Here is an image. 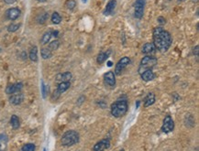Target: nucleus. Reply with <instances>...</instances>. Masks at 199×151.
Returning a JSON list of instances; mask_svg holds the SVG:
<instances>
[{"label":"nucleus","mask_w":199,"mask_h":151,"mask_svg":"<svg viewBox=\"0 0 199 151\" xmlns=\"http://www.w3.org/2000/svg\"><path fill=\"white\" fill-rule=\"evenodd\" d=\"M173 42L171 34L162 27H157L153 29V44L157 50L165 52L169 50Z\"/></svg>","instance_id":"nucleus-1"},{"label":"nucleus","mask_w":199,"mask_h":151,"mask_svg":"<svg viewBox=\"0 0 199 151\" xmlns=\"http://www.w3.org/2000/svg\"><path fill=\"white\" fill-rule=\"evenodd\" d=\"M128 111V102L126 99L117 101L111 105V115L115 117H121L126 115Z\"/></svg>","instance_id":"nucleus-2"},{"label":"nucleus","mask_w":199,"mask_h":151,"mask_svg":"<svg viewBox=\"0 0 199 151\" xmlns=\"http://www.w3.org/2000/svg\"><path fill=\"white\" fill-rule=\"evenodd\" d=\"M79 139H80L79 134L75 130H70V131H67L63 136V138L61 139V143L63 146L71 147V146H74L76 143H78Z\"/></svg>","instance_id":"nucleus-3"},{"label":"nucleus","mask_w":199,"mask_h":151,"mask_svg":"<svg viewBox=\"0 0 199 151\" xmlns=\"http://www.w3.org/2000/svg\"><path fill=\"white\" fill-rule=\"evenodd\" d=\"M157 62H158V60L153 56H145L140 62V66L139 69L140 74H142L144 71H146L148 69H151L153 66H155Z\"/></svg>","instance_id":"nucleus-4"},{"label":"nucleus","mask_w":199,"mask_h":151,"mask_svg":"<svg viewBox=\"0 0 199 151\" xmlns=\"http://www.w3.org/2000/svg\"><path fill=\"white\" fill-rule=\"evenodd\" d=\"M145 4H146V1H145V0H136V2H135V4H134V6H135L134 16H135V17L140 19V18L143 17Z\"/></svg>","instance_id":"nucleus-5"},{"label":"nucleus","mask_w":199,"mask_h":151,"mask_svg":"<svg viewBox=\"0 0 199 151\" xmlns=\"http://www.w3.org/2000/svg\"><path fill=\"white\" fill-rule=\"evenodd\" d=\"M130 60L128 57H123L121 58L118 62L116 65V69H115V74L116 75H120L122 74V72L124 71V69L129 64Z\"/></svg>","instance_id":"nucleus-6"},{"label":"nucleus","mask_w":199,"mask_h":151,"mask_svg":"<svg viewBox=\"0 0 199 151\" xmlns=\"http://www.w3.org/2000/svg\"><path fill=\"white\" fill-rule=\"evenodd\" d=\"M174 128V122L170 115H167L163 120V124L162 126V131L164 133H169L172 132Z\"/></svg>","instance_id":"nucleus-7"},{"label":"nucleus","mask_w":199,"mask_h":151,"mask_svg":"<svg viewBox=\"0 0 199 151\" xmlns=\"http://www.w3.org/2000/svg\"><path fill=\"white\" fill-rule=\"evenodd\" d=\"M23 88V84L21 82H17V83H13V84H9L6 89V92L7 94H12L15 92H18L22 90Z\"/></svg>","instance_id":"nucleus-8"},{"label":"nucleus","mask_w":199,"mask_h":151,"mask_svg":"<svg viewBox=\"0 0 199 151\" xmlns=\"http://www.w3.org/2000/svg\"><path fill=\"white\" fill-rule=\"evenodd\" d=\"M20 16V10L18 8H16V7H12V8H9L8 10H6V17L10 19V20H15L17 19L18 17Z\"/></svg>","instance_id":"nucleus-9"},{"label":"nucleus","mask_w":199,"mask_h":151,"mask_svg":"<svg viewBox=\"0 0 199 151\" xmlns=\"http://www.w3.org/2000/svg\"><path fill=\"white\" fill-rule=\"evenodd\" d=\"M23 99H24V95L20 92H18L12 93V95L9 98V102L14 105H17L22 103Z\"/></svg>","instance_id":"nucleus-10"},{"label":"nucleus","mask_w":199,"mask_h":151,"mask_svg":"<svg viewBox=\"0 0 199 151\" xmlns=\"http://www.w3.org/2000/svg\"><path fill=\"white\" fill-rule=\"evenodd\" d=\"M110 147V141L109 139H103L99 141L98 143H97L94 147V150L95 151H102V150H105L107 149H109Z\"/></svg>","instance_id":"nucleus-11"},{"label":"nucleus","mask_w":199,"mask_h":151,"mask_svg":"<svg viewBox=\"0 0 199 151\" xmlns=\"http://www.w3.org/2000/svg\"><path fill=\"white\" fill-rule=\"evenodd\" d=\"M104 80H105V82L111 86V87H114L115 84H116V78H115V74L113 72H107L106 74H105L104 75Z\"/></svg>","instance_id":"nucleus-12"},{"label":"nucleus","mask_w":199,"mask_h":151,"mask_svg":"<svg viewBox=\"0 0 199 151\" xmlns=\"http://www.w3.org/2000/svg\"><path fill=\"white\" fill-rule=\"evenodd\" d=\"M116 6H117V1H116V0H110V1L107 3L105 8V10H104V15H105V16H109V15H111V14L114 12V10H115Z\"/></svg>","instance_id":"nucleus-13"},{"label":"nucleus","mask_w":199,"mask_h":151,"mask_svg":"<svg viewBox=\"0 0 199 151\" xmlns=\"http://www.w3.org/2000/svg\"><path fill=\"white\" fill-rule=\"evenodd\" d=\"M141 75V79L145 81H152L154 78H155V74L151 70V69H148L146 71H144L142 74H140Z\"/></svg>","instance_id":"nucleus-14"},{"label":"nucleus","mask_w":199,"mask_h":151,"mask_svg":"<svg viewBox=\"0 0 199 151\" xmlns=\"http://www.w3.org/2000/svg\"><path fill=\"white\" fill-rule=\"evenodd\" d=\"M72 79V74L71 73H64V74H58L56 76V81H59V82H62V81H69L70 80Z\"/></svg>","instance_id":"nucleus-15"},{"label":"nucleus","mask_w":199,"mask_h":151,"mask_svg":"<svg viewBox=\"0 0 199 151\" xmlns=\"http://www.w3.org/2000/svg\"><path fill=\"white\" fill-rule=\"evenodd\" d=\"M155 49L156 48H155L154 44L149 42V43H146V44L143 45V47H142V52L145 53V54H150V53L154 52Z\"/></svg>","instance_id":"nucleus-16"},{"label":"nucleus","mask_w":199,"mask_h":151,"mask_svg":"<svg viewBox=\"0 0 199 151\" xmlns=\"http://www.w3.org/2000/svg\"><path fill=\"white\" fill-rule=\"evenodd\" d=\"M155 102V95L152 92H150L144 99V107H148L151 106V104H153Z\"/></svg>","instance_id":"nucleus-17"},{"label":"nucleus","mask_w":199,"mask_h":151,"mask_svg":"<svg viewBox=\"0 0 199 151\" xmlns=\"http://www.w3.org/2000/svg\"><path fill=\"white\" fill-rule=\"evenodd\" d=\"M70 86H71L70 81H62V82L59 83L57 90H58V92H60L61 93H63L65 91H67L70 88Z\"/></svg>","instance_id":"nucleus-18"},{"label":"nucleus","mask_w":199,"mask_h":151,"mask_svg":"<svg viewBox=\"0 0 199 151\" xmlns=\"http://www.w3.org/2000/svg\"><path fill=\"white\" fill-rule=\"evenodd\" d=\"M10 124H11L13 129H17V128L19 127V125H20V123H19V118H18L17 115H13L11 116V119H10Z\"/></svg>","instance_id":"nucleus-19"},{"label":"nucleus","mask_w":199,"mask_h":151,"mask_svg":"<svg viewBox=\"0 0 199 151\" xmlns=\"http://www.w3.org/2000/svg\"><path fill=\"white\" fill-rule=\"evenodd\" d=\"M40 54H41V57L43 59H49V58L52 57V51L49 48H43L40 51Z\"/></svg>","instance_id":"nucleus-20"},{"label":"nucleus","mask_w":199,"mask_h":151,"mask_svg":"<svg viewBox=\"0 0 199 151\" xmlns=\"http://www.w3.org/2000/svg\"><path fill=\"white\" fill-rule=\"evenodd\" d=\"M29 59H30L32 62H37V61H38V50H37V47H33V48L30 50V52H29Z\"/></svg>","instance_id":"nucleus-21"},{"label":"nucleus","mask_w":199,"mask_h":151,"mask_svg":"<svg viewBox=\"0 0 199 151\" xmlns=\"http://www.w3.org/2000/svg\"><path fill=\"white\" fill-rule=\"evenodd\" d=\"M109 53H110V51H108V52H101L98 54V63H103L107 58H108V56H109Z\"/></svg>","instance_id":"nucleus-22"},{"label":"nucleus","mask_w":199,"mask_h":151,"mask_svg":"<svg viewBox=\"0 0 199 151\" xmlns=\"http://www.w3.org/2000/svg\"><path fill=\"white\" fill-rule=\"evenodd\" d=\"M52 36V31H49V32L44 33V35L42 36V39H41V43H42V44H47V43L50 41Z\"/></svg>","instance_id":"nucleus-23"},{"label":"nucleus","mask_w":199,"mask_h":151,"mask_svg":"<svg viewBox=\"0 0 199 151\" xmlns=\"http://www.w3.org/2000/svg\"><path fill=\"white\" fill-rule=\"evenodd\" d=\"M52 21L53 24H60L62 21V17L57 12H54L52 16Z\"/></svg>","instance_id":"nucleus-24"},{"label":"nucleus","mask_w":199,"mask_h":151,"mask_svg":"<svg viewBox=\"0 0 199 151\" xmlns=\"http://www.w3.org/2000/svg\"><path fill=\"white\" fill-rule=\"evenodd\" d=\"M59 46H60V42H59V40H53L52 42H51L50 43V45H49V49L52 51H56L58 48H59Z\"/></svg>","instance_id":"nucleus-25"},{"label":"nucleus","mask_w":199,"mask_h":151,"mask_svg":"<svg viewBox=\"0 0 199 151\" xmlns=\"http://www.w3.org/2000/svg\"><path fill=\"white\" fill-rule=\"evenodd\" d=\"M21 150L23 151H33L35 150V145L34 144H26L22 147Z\"/></svg>","instance_id":"nucleus-26"},{"label":"nucleus","mask_w":199,"mask_h":151,"mask_svg":"<svg viewBox=\"0 0 199 151\" xmlns=\"http://www.w3.org/2000/svg\"><path fill=\"white\" fill-rule=\"evenodd\" d=\"M19 27H20V24H10L7 28V30L9 32H15L19 28Z\"/></svg>","instance_id":"nucleus-27"},{"label":"nucleus","mask_w":199,"mask_h":151,"mask_svg":"<svg viewBox=\"0 0 199 151\" xmlns=\"http://www.w3.org/2000/svg\"><path fill=\"white\" fill-rule=\"evenodd\" d=\"M75 6H76V2L75 0H68L66 2V7L70 10L74 9L75 7Z\"/></svg>","instance_id":"nucleus-28"},{"label":"nucleus","mask_w":199,"mask_h":151,"mask_svg":"<svg viewBox=\"0 0 199 151\" xmlns=\"http://www.w3.org/2000/svg\"><path fill=\"white\" fill-rule=\"evenodd\" d=\"M60 95H61V92H58V90H55V91H54V92L52 93V100H57V99L60 97Z\"/></svg>","instance_id":"nucleus-29"},{"label":"nucleus","mask_w":199,"mask_h":151,"mask_svg":"<svg viewBox=\"0 0 199 151\" xmlns=\"http://www.w3.org/2000/svg\"><path fill=\"white\" fill-rule=\"evenodd\" d=\"M47 92H48L47 86L42 82V96H43V98H46V96H47Z\"/></svg>","instance_id":"nucleus-30"},{"label":"nucleus","mask_w":199,"mask_h":151,"mask_svg":"<svg viewBox=\"0 0 199 151\" xmlns=\"http://www.w3.org/2000/svg\"><path fill=\"white\" fill-rule=\"evenodd\" d=\"M47 17H48V15H47V13H44L40 17V20H39V22L40 23H44L45 21H46V19H47Z\"/></svg>","instance_id":"nucleus-31"},{"label":"nucleus","mask_w":199,"mask_h":151,"mask_svg":"<svg viewBox=\"0 0 199 151\" xmlns=\"http://www.w3.org/2000/svg\"><path fill=\"white\" fill-rule=\"evenodd\" d=\"M158 22H159V23H161V24H165L166 20L164 19V17H158Z\"/></svg>","instance_id":"nucleus-32"},{"label":"nucleus","mask_w":199,"mask_h":151,"mask_svg":"<svg viewBox=\"0 0 199 151\" xmlns=\"http://www.w3.org/2000/svg\"><path fill=\"white\" fill-rule=\"evenodd\" d=\"M194 54H196V56H198V46H196V48L194 49Z\"/></svg>","instance_id":"nucleus-33"},{"label":"nucleus","mask_w":199,"mask_h":151,"mask_svg":"<svg viewBox=\"0 0 199 151\" xmlns=\"http://www.w3.org/2000/svg\"><path fill=\"white\" fill-rule=\"evenodd\" d=\"M5 1V3H6V4H13V3H15L17 0H4Z\"/></svg>","instance_id":"nucleus-34"},{"label":"nucleus","mask_w":199,"mask_h":151,"mask_svg":"<svg viewBox=\"0 0 199 151\" xmlns=\"http://www.w3.org/2000/svg\"><path fill=\"white\" fill-rule=\"evenodd\" d=\"M52 36H54V37H58V34H59L58 31H52Z\"/></svg>","instance_id":"nucleus-35"},{"label":"nucleus","mask_w":199,"mask_h":151,"mask_svg":"<svg viewBox=\"0 0 199 151\" xmlns=\"http://www.w3.org/2000/svg\"><path fill=\"white\" fill-rule=\"evenodd\" d=\"M107 66H108V67H111V66H112V62H107Z\"/></svg>","instance_id":"nucleus-36"},{"label":"nucleus","mask_w":199,"mask_h":151,"mask_svg":"<svg viewBox=\"0 0 199 151\" xmlns=\"http://www.w3.org/2000/svg\"><path fill=\"white\" fill-rule=\"evenodd\" d=\"M82 1H83L84 3H86V2H87V0H82Z\"/></svg>","instance_id":"nucleus-37"},{"label":"nucleus","mask_w":199,"mask_h":151,"mask_svg":"<svg viewBox=\"0 0 199 151\" xmlns=\"http://www.w3.org/2000/svg\"><path fill=\"white\" fill-rule=\"evenodd\" d=\"M37 1H43V0H37Z\"/></svg>","instance_id":"nucleus-38"},{"label":"nucleus","mask_w":199,"mask_h":151,"mask_svg":"<svg viewBox=\"0 0 199 151\" xmlns=\"http://www.w3.org/2000/svg\"><path fill=\"white\" fill-rule=\"evenodd\" d=\"M179 1H184V0H179Z\"/></svg>","instance_id":"nucleus-39"},{"label":"nucleus","mask_w":199,"mask_h":151,"mask_svg":"<svg viewBox=\"0 0 199 151\" xmlns=\"http://www.w3.org/2000/svg\"><path fill=\"white\" fill-rule=\"evenodd\" d=\"M0 149H1V145H0Z\"/></svg>","instance_id":"nucleus-40"}]
</instances>
